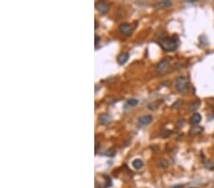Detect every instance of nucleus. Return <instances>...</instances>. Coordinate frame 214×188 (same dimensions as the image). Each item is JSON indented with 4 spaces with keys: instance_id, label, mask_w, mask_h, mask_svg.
Listing matches in <instances>:
<instances>
[{
    "instance_id": "obj_1",
    "label": "nucleus",
    "mask_w": 214,
    "mask_h": 188,
    "mask_svg": "<svg viewBox=\"0 0 214 188\" xmlns=\"http://www.w3.org/2000/svg\"><path fill=\"white\" fill-rule=\"evenodd\" d=\"M160 45L166 52H174L178 48V38L174 37L163 38L162 41L160 42Z\"/></svg>"
},
{
    "instance_id": "obj_2",
    "label": "nucleus",
    "mask_w": 214,
    "mask_h": 188,
    "mask_svg": "<svg viewBox=\"0 0 214 188\" xmlns=\"http://www.w3.org/2000/svg\"><path fill=\"white\" fill-rule=\"evenodd\" d=\"M176 89L181 93H185L189 91V80L187 77L180 76L176 81Z\"/></svg>"
},
{
    "instance_id": "obj_3",
    "label": "nucleus",
    "mask_w": 214,
    "mask_h": 188,
    "mask_svg": "<svg viewBox=\"0 0 214 188\" xmlns=\"http://www.w3.org/2000/svg\"><path fill=\"white\" fill-rule=\"evenodd\" d=\"M168 66H169V60L168 58L163 59L162 61H160L158 63V65H157L156 71L158 72V73H160V74H164L168 70Z\"/></svg>"
},
{
    "instance_id": "obj_4",
    "label": "nucleus",
    "mask_w": 214,
    "mask_h": 188,
    "mask_svg": "<svg viewBox=\"0 0 214 188\" xmlns=\"http://www.w3.org/2000/svg\"><path fill=\"white\" fill-rule=\"evenodd\" d=\"M119 31L121 32V33H123L126 36H128L132 33L133 31V28L131 27V24L128 23H122L119 26Z\"/></svg>"
},
{
    "instance_id": "obj_5",
    "label": "nucleus",
    "mask_w": 214,
    "mask_h": 188,
    "mask_svg": "<svg viewBox=\"0 0 214 188\" xmlns=\"http://www.w3.org/2000/svg\"><path fill=\"white\" fill-rule=\"evenodd\" d=\"M96 9L98 10V12L102 14H106L107 12H109L110 10V6L109 4H107L106 2L103 1H100L96 4Z\"/></svg>"
},
{
    "instance_id": "obj_6",
    "label": "nucleus",
    "mask_w": 214,
    "mask_h": 188,
    "mask_svg": "<svg viewBox=\"0 0 214 188\" xmlns=\"http://www.w3.org/2000/svg\"><path fill=\"white\" fill-rule=\"evenodd\" d=\"M170 6H172V1H169V0H164V1H159L154 4L156 9H166Z\"/></svg>"
},
{
    "instance_id": "obj_7",
    "label": "nucleus",
    "mask_w": 214,
    "mask_h": 188,
    "mask_svg": "<svg viewBox=\"0 0 214 188\" xmlns=\"http://www.w3.org/2000/svg\"><path fill=\"white\" fill-rule=\"evenodd\" d=\"M138 122L141 126H147L152 122V116H151V115H143L139 118Z\"/></svg>"
},
{
    "instance_id": "obj_8",
    "label": "nucleus",
    "mask_w": 214,
    "mask_h": 188,
    "mask_svg": "<svg viewBox=\"0 0 214 188\" xmlns=\"http://www.w3.org/2000/svg\"><path fill=\"white\" fill-rule=\"evenodd\" d=\"M128 57H130V55H128V53L127 52H122V53H120L117 57V61L120 65H124L127 62L128 60Z\"/></svg>"
},
{
    "instance_id": "obj_9",
    "label": "nucleus",
    "mask_w": 214,
    "mask_h": 188,
    "mask_svg": "<svg viewBox=\"0 0 214 188\" xmlns=\"http://www.w3.org/2000/svg\"><path fill=\"white\" fill-rule=\"evenodd\" d=\"M99 120H100V122H101L102 124L105 125V126L110 125V122H111V119H110V115H108V114H102V115H100V116H99Z\"/></svg>"
},
{
    "instance_id": "obj_10",
    "label": "nucleus",
    "mask_w": 214,
    "mask_h": 188,
    "mask_svg": "<svg viewBox=\"0 0 214 188\" xmlns=\"http://www.w3.org/2000/svg\"><path fill=\"white\" fill-rule=\"evenodd\" d=\"M191 124L192 125H194V126H197L198 124H200V122L202 121V116H201V114H199V113H195L192 115V117H191Z\"/></svg>"
},
{
    "instance_id": "obj_11",
    "label": "nucleus",
    "mask_w": 214,
    "mask_h": 188,
    "mask_svg": "<svg viewBox=\"0 0 214 188\" xmlns=\"http://www.w3.org/2000/svg\"><path fill=\"white\" fill-rule=\"evenodd\" d=\"M203 131V127L201 126H193L189 131V135L190 136H195V135H198Z\"/></svg>"
},
{
    "instance_id": "obj_12",
    "label": "nucleus",
    "mask_w": 214,
    "mask_h": 188,
    "mask_svg": "<svg viewBox=\"0 0 214 188\" xmlns=\"http://www.w3.org/2000/svg\"><path fill=\"white\" fill-rule=\"evenodd\" d=\"M200 105H201V100H199V99L195 100L194 102L189 106V110H190V111H195V110H197L198 108L200 107Z\"/></svg>"
},
{
    "instance_id": "obj_13",
    "label": "nucleus",
    "mask_w": 214,
    "mask_h": 188,
    "mask_svg": "<svg viewBox=\"0 0 214 188\" xmlns=\"http://www.w3.org/2000/svg\"><path fill=\"white\" fill-rule=\"evenodd\" d=\"M132 165L135 169H141L143 167V165H144V163L140 159H136V160H134L132 162Z\"/></svg>"
},
{
    "instance_id": "obj_14",
    "label": "nucleus",
    "mask_w": 214,
    "mask_h": 188,
    "mask_svg": "<svg viewBox=\"0 0 214 188\" xmlns=\"http://www.w3.org/2000/svg\"><path fill=\"white\" fill-rule=\"evenodd\" d=\"M138 103H139V101L137 99H130V100H127V105H130L131 106H134L138 105Z\"/></svg>"
},
{
    "instance_id": "obj_15",
    "label": "nucleus",
    "mask_w": 214,
    "mask_h": 188,
    "mask_svg": "<svg viewBox=\"0 0 214 188\" xmlns=\"http://www.w3.org/2000/svg\"><path fill=\"white\" fill-rule=\"evenodd\" d=\"M205 166L206 167L209 168V169H213V164H212V163H210V161L205 162Z\"/></svg>"
},
{
    "instance_id": "obj_16",
    "label": "nucleus",
    "mask_w": 214,
    "mask_h": 188,
    "mask_svg": "<svg viewBox=\"0 0 214 188\" xmlns=\"http://www.w3.org/2000/svg\"><path fill=\"white\" fill-rule=\"evenodd\" d=\"M181 104H182V101H181V100H178V103H177V102H175V103H174V105L172 106V107H175L176 106H180V105H181Z\"/></svg>"
},
{
    "instance_id": "obj_17",
    "label": "nucleus",
    "mask_w": 214,
    "mask_h": 188,
    "mask_svg": "<svg viewBox=\"0 0 214 188\" xmlns=\"http://www.w3.org/2000/svg\"><path fill=\"white\" fill-rule=\"evenodd\" d=\"M100 41V37L98 35H95V46L97 47V45H98V42Z\"/></svg>"
},
{
    "instance_id": "obj_18",
    "label": "nucleus",
    "mask_w": 214,
    "mask_h": 188,
    "mask_svg": "<svg viewBox=\"0 0 214 188\" xmlns=\"http://www.w3.org/2000/svg\"><path fill=\"white\" fill-rule=\"evenodd\" d=\"M193 188H194V187H193Z\"/></svg>"
}]
</instances>
